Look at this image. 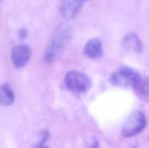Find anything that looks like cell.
Instances as JSON below:
<instances>
[{
  "instance_id": "9c48e42d",
  "label": "cell",
  "mask_w": 149,
  "mask_h": 148,
  "mask_svg": "<svg viewBox=\"0 0 149 148\" xmlns=\"http://www.w3.org/2000/svg\"><path fill=\"white\" fill-rule=\"evenodd\" d=\"M15 94L9 84H2L0 85V105L9 106L13 104Z\"/></svg>"
},
{
  "instance_id": "277c9868",
  "label": "cell",
  "mask_w": 149,
  "mask_h": 148,
  "mask_svg": "<svg viewBox=\"0 0 149 148\" xmlns=\"http://www.w3.org/2000/svg\"><path fill=\"white\" fill-rule=\"evenodd\" d=\"M147 126V120L142 112L136 110L126 120L122 127V135L126 138L134 137L141 133Z\"/></svg>"
},
{
  "instance_id": "30bf717a",
  "label": "cell",
  "mask_w": 149,
  "mask_h": 148,
  "mask_svg": "<svg viewBox=\"0 0 149 148\" xmlns=\"http://www.w3.org/2000/svg\"><path fill=\"white\" fill-rule=\"evenodd\" d=\"M134 90L141 100L149 103V79L141 78L139 83L134 87Z\"/></svg>"
},
{
  "instance_id": "7a4b0ae2",
  "label": "cell",
  "mask_w": 149,
  "mask_h": 148,
  "mask_svg": "<svg viewBox=\"0 0 149 148\" xmlns=\"http://www.w3.org/2000/svg\"><path fill=\"white\" fill-rule=\"evenodd\" d=\"M141 79V76L136 70L128 66H123L113 72L109 82L114 86L134 88Z\"/></svg>"
},
{
  "instance_id": "5b68a950",
  "label": "cell",
  "mask_w": 149,
  "mask_h": 148,
  "mask_svg": "<svg viewBox=\"0 0 149 148\" xmlns=\"http://www.w3.org/2000/svg\"><path fill=\"white\" fill-rule=\"evenodd\" d=\"M31 56V47L26 44H21L13 47L10 52L11 62L17 69L24 67L29 62Z\"/></svg>"
},
{
  "instance_id": "8992f818",
  "label": "cell",
  "mask_w": 149,
  "mask_h": 148,
  "mask_svg": "<svg viewBox=\"0 0 149 148\" xmlns=\"http://www.w3.org/2000/svg\"><path fill=\"white\" fill-rule=\"evenodd\" d=\"M84 0H61L58 10L62 17L66 20L74 19L81 10Z\"/></svg>"
},
{
  "instance_id": "7c38bea8",
  "label": "cell",
  "mask_w": 149,
  "mask_h": 148,
  "mask_svg": "<svg viewBox=\"0 0 149 148\" xmlns=\"http://www.w3.org/2000/svg\"><path fill=\"white\" fill-rule=\"evenodd\" d=\"M19 38H21V39H24V38H25L26 37H27V35H28V32H27V30L26 29H24V28H22L20 31H19Z\"/></svg>"
},
{
  "instance_id": "ba28073f",
  "label": "cell",
  "mask_w": 149,
  "mask_h": 148,
  "mask_svg": "<svg viewBox=\"0 0 149 148\" xmlns=\"http://www.w3.org/2000/svg\"><path fill=\"white\" fill-rule=\"evenodd\" d=\"M124 48L131 52L140 53L142 51V44L139 37L134 33L127 34L122 41Z\"/></svg>"
},
{
  "instance_id": "3957f363",
  "label": "cell",
  "mask_w": 149,
  "mask_h": 148,
  "mask_svg": "<svg viewBox=\"0 0 149 148\" xmlns=\"http://www.w3.org/2000/svg\"><path fill=\"white\" fill-rule=\"evenodd\" d=\"M65 84L68 90L76 93L86 92L92 85L89 77L79 71H71L67 72L65 77Z\"/></svg>"
},
{
  "instance_id": "6da1fadb",
  "label": "cell",
  "mask_w": 149,
  "mask_h": 148,
  "mask_svg": "<svg viewBox=\"0 0 149 148\" xmlns=\"http://www.w3.org/2000/svg\"><path fill=\"white\" fill-rule=\"evenodd\" d=\"M72 37V27L67 24H59L52 34L46 45L44 59L51 64L56 61L64 52Z\"/></svg>"
},
{
  "instance_id": "52a82bcc",
  "label": "cell",
  "mask_w": 149,
  "mask_h": 148,
  "mask_svg": "<svg viewBox=\"0 0 149 148\" xmlns=\"http://www.w3.org/2000/svg\"><path fill=\"white\" fill-rule=\"evenodd\" d=\"M85 54L91 58H99L103 55V47L101 41L98 38L89 40L84 48Z\"/></svg>"
},
{
  "instance_id": "5bb4252c",
  "label": "cell",
  "mask_w": 149,
  "mask_h": 148,
  "mask_svg": "<svg viewBox=\"0 0 149 148\" xmlns=\"http://www.w3.org/2000/svg\"><path fill=\"white\" fill-rule=\"evenodd\" d=\"M84 1H86V0H84Z\"/></svg>"
},
{
  "instance_id": "4fadbf2b",
  "label": "cell",
  "mask_w": 149,
  "mask_h": 148,
  "mask_svg": "<svg viewBox=\"0 0 149 148\" xmlns=\"http://www.w3.org/2000/svg\"><path fill=\"white\" fill-rule=\"evenodd\" d=\"M36 148H49L48 147H46V146H44L43 144H41V145H38V147Z\"/></svg>"
},
{
  "instance_id": "8fae6325",
  "label": "cell",
  "mask_w": 149,
  "mask_h": 148,
  "mask_svg": "<svg viewBox=\"0 0 149 148\" xmlns=\"http://www.w3.org/2000/svg\"><path fill=\"white\" fill-rule=\"evenodd\" d=\"M87 148H100L99 140L95 137H93L88 143V147Z\"/></svg>"
},
{
  "instance_id": "9a60e30c",
  "label": "cell",
  "mask_w": 149,
  "mask_h": 148,
  "mask_svg": "<svg viewBox=\"0 0 149 148\" xmlns=\"http://www.w3.org/2000/svg\"><path fill=\"white\" fill-rule=\"evenodd\" d=\"M0 2H1V0H0Z\"/></svg>"
}]
</instances>
